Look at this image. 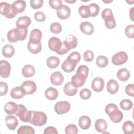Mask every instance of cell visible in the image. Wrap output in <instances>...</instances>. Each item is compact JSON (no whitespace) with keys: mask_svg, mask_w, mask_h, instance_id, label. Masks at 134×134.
Returning a JSON list of instances; mask_svg holds the SVG:
<instances>
[{"mask_svg":"<svg viewBox=\"0 0 134 134\" xmlns=\"http://www.w3.org/2000/svg\"><path fill=\"white\" fill-rule=\"evenodd\" d=\"M95 128L99 132L104 133L107 128V124L105 120L102 118L98 119L95 122Z\"/></svg>","mask_w":134,"mask_h":134,"instance_id":"obj_25","label":"cell"},{"mask_svg":"<svg viewBox=\"0 0 134 134\" xmlns=\"http://www.w3.org/2000/svg\"><path fill=\"white\" fill-rule=\"evenodd\" d=\"M125 35L129 38H134V25L133 24L128 25L125 29Z\"/></svg>","mask_w":134,"mask_h":134,"instance_id":"obj_44","label":"cell"},{"mask_svg":"<svg viewBox=\"0 0 134 134\" xmlns=\"http://www.w3.org/2000/svg\"><path fill=\"white\" fill-rule=\"evenodd\" d=\"M85 81L86 80H82L81 79L79 78L76 75V74H74L73 75V76L71 78V83L74 86L77 88V87L82 86L84 84Z\"/></svg>","mask_w":134,"mask_h":134,"instance_id":"obj_37","label":"cell"},{"mask_svg":"<svg viewBox=\"0 0 134 134\" xmlns=\"http://www.w3.org/2000/svg\"><path fill=\"white\" fill-rule=\"evenodd\" d=\"M128 60V55L124 51H119L111 58V62L115 65H120L125 63Z\"/></svg>","mask_w":134,"mask_h":134,"instance_id":"obj_6","label":"cell"},{"mask_svg":"<svg viewBox=\"0 0 134 134\" xmlns=\"http://www.w3.org/2000/svg\"><path fill=\"white\" fill-rule=\"evenodd\" d=\"M60 63V59L54 56L49 57L47 60V65L51 69L56 68Z\"/></svg>","mask_w":134,"mask_h":134,"instance_id":"obj_33","label":"cell"},{"mask_svg":"<svg viewBox=\"0 0 134 134\" xmlns=\"http://www.w3.org/2000/svg\"><path fill=\"white\" fill-rule=\"evenodd\" d=\"M18 109V105L15 103L9 102L4 106V110L5 113L8 115H13L16 114Z\"/></svg>","mask_w":134,"mask_h":134,"instance_id":"obj_28","label":"cell"},{"mask_svg":"<svg viewBox=\"0 0 134 134\" xmlns=\"http://www.w3.org/2000/svg\"><path fill=\"white\" fill-rule=\"evenodd\" d=\"M44 94L47 99L54 100L58 96V92L56 88L53 87H49L46 90Z\"/></svg>","mask_w":134,"mask_h":134,"instance_id":"obj_30","label":"cell"},{"mask_svg":"<svg viewBox=\"0 0 134 134\" xmlns=\"http://www.w3.org/2000/svg\"><path fill=\"white\" fill-rule=\"evenodd\" d=\"M92 88L96 92H100L104 87V81L100 77L94 78L91 83Z\"/></svg>","mask_w":134,"mask_h":134,"instance_id":"obj_12","label":"cell"},{"mask_svg":"<svg viewBox=\"0 0 134 134\" xmlns=\"http://www.w3.org/2000/svg\"><path fill=\"white\" fill-rule=\"evenodd\" d=\"M31 19L27 16L19 17L16 22V28H27L31 24Z\"/></svg>","mask_w":134,"mask_h":134,"instance_id":"obj_17","label":"cell"},{"mask_svg":"<svg viewBox=\"0 0 134 134\" xmlns=\"http://www.w3.org/2000/svg\"><path fill=\"white\" fill-rule=\"evenodd\" d=\"M90 17H95L96 16L99 11V7L96 3H91L88 5Z\"/></svg>","mask_w":134,"mask_h":134,"instance_id":"obj_40","label":"cell"},{"mask_svg":"<svg viewBox=\"0 0 134 134\" xmlns=\"http://www.w3.org/2000/svg\"><path fill=\"white\" fill-rule=\"evenodd\" d=\"M71 108L70 103L67 101L57 102L54 105V110L57 114L62 115L68 113Z\"/></svg>","mask_w":134,"mask_h":134,"instance_id":"obj_8","label":"cell"},{"mask_svg":"<svg viewBox=\"0 0 134 134\" xmlns=\"http://www.w3.org/2000/svg\"><path fill=\"white\" fill-rule=\"evenodd\" d=\"M118 90L119 84L116 80L111 79L107 82V90L109 93L111 94H116L118 91Z\"/></svg>","mask_w":134,"mask_h":134,"instance_id":"obj_23","label":"cell"},{"mask_svg":"<svg viewBox=\"0 0 134 134\" xmlns=\"http://www.w3.org/2000/svg\"><path fill=\"white\" fill-rule=\"evenodd\" d=\"M50 30L51 32L58 34L62 31V26L60 23H53L50 25Z\"/></svg>","mask_w":134,"mask_h":134,"instance_id":"obj_42","label":"cell"},{"mask_svg":"<svg viewBox=\"0 0 134 134\" xmlns=\"http://www.w3.org/2000/svg\"><path fill=\"white\" fill-rule=\"evenodd\" d=\"M103 2H104V3H109L111 2H112V1H103Z\"/></svg>","mask_w":134,"mask_h":134,"instance_id":"obj_56","label":"cell"},{"mask_svg":"<svg viewBox=\"0 0 134 134\" xmlns=\"http://www.w3.org/2000/svg\"><path fill=\"white\" fill-rule=\"evenodd\" d=\"M26 94L24 89L21 86H17L13 88L10 92V96L14 99H20Z\"/></svg>","mask_w":134,"mask_h":134,"instance_id":"obj_21","label":"cell"},{"mask_svg":"<svg viewBox=\"0 0 134 134\" xmlns=\"http://www.w3.org/2000/svg\"><path fill=\"white\" fill-rule=\"evenodd\" d=\"M108 115L111 121L114 123L120 122L123 119V114L118 109V107L110 111Z\"/></svg>","mask_w":134,"mask_h":134,"instance_id":"obj_15","label":"cell"},{"mask_svg":"<svg viewBox=\"0 0 134 134\" xmlns=\"http://www.w3.org/2000/svg\"><path fill=\"white\" fill-rule=\"evenodd\" d=\"M81 31L85 35H90L93 34L94 31V28L93 25L90 22L84 21L80 24Z\"/></svg>","mask_w":134,"mask_h":134,"instance_id":"obj_22","label":"cell"},{"mask_svg":"<svg viewBox=\"0 0 134 134\" xmlns=\"http://www.w3.org/2000/svg\"><path fill=\"white\" fill-rule=\"evenodd\" d=\"M35 19L38 22H43L46 20V15L42 12H36L34 15Z\"/></svg>","mask_w":134,"mask_h":134,"instance_id":"obj_50","label":"cell"},{"mask_svg":"<svg viewBox=\"0 0 134 134\" xmlns=\"http://www.w3.org/2000/svg\"><path fill=\"white\" fill-rule=\"evenodd\" d=\"M0 13L8 18H13L14 16L12 12L11 4L7 2H1L0 3Z\"/></svg>","mask_w":134,"mask_h":134,"instance_id":"obj_10","label":"cell"},{"mask_svg":"<svg viewBox=\"0 0 134 134\" xmlns=\"http://www.w3.org/2000/svg\"><path fill=\"white\" fill-rule=\"evenodd\" d=\"M27 48L28 50L33 54H37L39 53L42 49L41 43H39L38 44H34L28 41Z\"/></svg>","mask_w":134,"mask_h":134,"instance_id":"obj_35","label":"cell"},{"mask_svg":"<svg viewBox=\"0 0 134 134\" xmlns=\"http://www.w3.org/2000/svg\"><path fill=\"white\" fill-rule=\"evenodd\" d=\"M5 123L9 129L14 130L18 125V121L15 116L8 115L5 118Z\"/></svg>","mask_w":134,"mask_h":134,"instance_id":"obj_19","label":"cell"},{"mask_svg":"<svg viewBox=\"0 0 134 134\" xmlns=\"http://www.w3.org/2000/svg\"><path fill=\"white\" fill-rule=\"evenodd\" d=\"M126 93L129 96L133 97L134 96V85L133 84H129L126 86Z\"/></svg>","mask_w":134,"mask_h":134,"instance_id":"obj_51","label":"cell"},{"mask_svg":"<svg viewBox=\"0 0 134 134\" xmlns=\"http://www.w3.org/2000/svg\"><path fill=\"white\" fill-rule=\"evenodd\" d=\"M102 17L105 21L106 27L109 29H113L116 26L112 10L109 8H105L102 13Z\"/></svg>","mask_w":134,"mask_h":134,"instance_id":"obj_4","label":"cell"},{"mask_svg":"<svg viewBox=\"0 0 134 134\" xmlns=\"http://www.w3.org/2000/svg\"><path fill=\"white\" fill-rule=\"evenodd\" d=\"M15 50L14 47L11 44H6L3 47L2 54L6 58H11L15 53Z\"/></svg>","mask_w":134,"mask_h":134,"instance_id":"obj_31","label":"cell"},{"mask_svg":"<svg viewBox=\"0 0 134 134\" xmlns=\"http://www.w3.org/2000/svg\"><path fill=\"white\" fill-rule=\"evenodd\" d=\"M122 131L126 134H132L134 132V126L131 121H126L122 125Z\"/></svg>","mask_w":134,"mask_h":134,"instance_id":"obj_34","label":"cell"},{"mask_svg":"<svg viewBox=\"0 0 134 134\" xmlns=\"http://www.w3.org/2000/svg\"><path fill=\"white\" fill-rule=\"evenodd\" d=\"M63 81V75L59 71H56L52 73L50 76V81L51 83L55 86H59L61 85Z\"/></svg>","mask_w":134,"mask_h":134,"instance_id":"obj_18","label":"cell"},{"mask_svg":"<svg viewBox=\"0 0 134 134\" xmlns=\"http://www.w3.org/2000/svg\"><path fill=\"white\" fill-rule=\"evenodd\" d=\"M43 3V1L42 0H31L30 1V6L35 9H39L41 8Z\"/></svg>","mask_w":134,"mask_h":134,"instance_id":"obj_48","label":"cell"},{"mask_svg":"<svg viewBox=\"0 0 134 134\" xmlns=\"http://www.w3.org/2000/svg\"><path fill=\"white\" fill-rule=\"evenodd\" d=\"M15 114L22 121L29 122L32 115V111L28 110L24 105L18 104V109Z\"/></svg>","mask_w":134,"mask_h":134,"instance_id":"obj_5","label":"cell"},{"mask_svg":"<svg viewBox=\"0 0 134 134\" xmlns=\"http://www.w3.org/2000/svg\"><path fill=\"white\" fill-rule=\"evenodd\" d=\"M8 91V86L6 83L4 82H0V95L3 96L6 94Z\"/></svg>","mask_w":134,"mask_h":134,"instance_id":"obj_52","label":"cell"},{"mask_svg":"<svg viewBox=\"0 0 134 134\" xmlns=\"http://www.w3.org/2000/svg\"><path fill=\"white\" fill-rule=\"evenodd\" d=\"M130 76V72L126 68L119 69L117 73V77L121 81H127Z\"/></svg>","mask_w":134,"mask_h":134,"instance_id":"obj_29","label":"cell"},{"mask_svg":"<svg viewBox=\"0 0 134 134\" xmlns=\"http://www.w3.org/2000/svg\"><path fill=\"white\" fill-rule=\"evenodd\" d=\"M79 125L81 129L83 130L87 129L90 127L91 125V119L87 116H82L79 118Z\"/></svg>","mask_w":134,"mask_h":134,"instance_id":"obj_27","label":"cell"},{"mask_svg":"<svg viewBox=\"0 0 134 134\" xmlns=\"http://www.w3.org/2000/svg\"><path fill=\"white\" fill-rule=\"evenodd\" d=\"M35 73V69L34 66L30 64L25 65L22 69V74L25 77H32Z\"/></svg>","mask_w":134,"mask_h":134,"instance_id":"obj_32","label":"cell"},{"mask_svg":"<svg viewBox=\"0 0 134 134\" xmlns=\"http://www.w3.org/2000/svg\"><path fill=\"white\" fill-rule=\"evenodd\" d=\"M70 14L71 10L69 7L65 5H62L57 11L58 17L61 19H66L68 18L70 16Z\"/></svg>","mask_w":134,"mask_h":134,"instance_id":"obj_16","label":"cell"},{"mask_svg":"<svg viewBox=\"0 0 134 134\" xmlns=\"http://www.w3.org/2000/svg\"><path fill=\"white\" fill-rule=\"evenodd\" d=\"M81 58V54H80L79 52L77 51L73 52L72 53L70 54V55L67 58V59H70L77 63L80 61Z\"/></svg>","mask_w":134,"mask_h":134,"instance_id":"obj_45","label":"cell"},{"mask_svg":"<svg viewBox=\"0 0 134 134\" xmlns=\"http://www.w3.org/2000/svg\"><path fill=\"white\" fill-rule=\"evenodd\" d=\"M65 132L66 134H76L78 133V128L74 124H69L65 127Z\"/></svg>","mask_w":134,"mask_h":134,"instance_id":"obj_43","label":"cell"},{"mask_svg":"<svg viewBox=\"0 0 134 134\" xmlns=\"http://www.w3.org/2000/svg\"><path fill=\"white\" fill-rule=\"evenodd\" d=\"M94 57V53L91 50H86L83 54V59L86 62L92 61Z\"/></svg>","mask_w":134,"mask_h":134,"instance_id":"obj_49","label":"cell"},{"mask_svg":"<svg viewBox=\"0 0 134 134\" xmlns=\"http://www.w3.org/2000/svg\"><path fill=\"white\" fill-rule=\"evenodd\" d=\"M89 69L87 66L85 65H80L76 71V75L82 80H86L88 74Z\"/></svg>","mask_w":134,"mask_h":134,"instance_id":"obj_24","label":"cell"},{"mask_svg":"<svg viewBox=\"0 0 134 134\" xmlns=\"http://www.w3.org/2000/svg\"><path fill=\"white\" fill-rule=\"evenodd\" d=\"M21 87L24 89L26 94L29 95L34 93L37 90L36 83L30 80H28L24 82L21 85Z\"/></svg>","mask_w":134,"mask_h":134,"instance_id":"obj_14","label":"cell"},{"mask_svg":"<svg viewBox=\"0 0 134 134\" xmlns=\"http://www.w3.org/2000/svg\"><path fill=\"white\" fill-rule=\"evenodd\" d=\"M43 133L44 134H48V133L58 134V132L55 128H54L52 126H49L44 129Z\"/></svg>","mask_w":134,"mask_h":134,"instance_id":"obj_53","label":"cell"},{"mask_svg":"<svg viewBox=\"0 0 134 134\" xmlns=\"http://www.w3.org/2000/svg\"><path fill=\"white\" fill-rule=\"evenodd\" d=\"M63 92L65 94L68 96H73L75 95L77 92V88L74 86L70 82H67L64 86Z\"/></svg>","mask_w":134,"mask_h":134,"instance_id":"obj_26","label":"cell"},{"mask_svg":"<svg viewBox=\"0 0 134 134\" xmlns=\"http://www.w3.org/2000/svg\"><path fill=\"white\" fill-rule=\"evenodd\" d=\"M26 7V3L23 0H17L11 4L12 12L14 16L23 12Z\"/></svg>","mask_w":134,"mask_h":134,"instance_id":"obj_7","label":"cell"},{"mask_svg":"<svg viewBox=\"0 0 134 134\" xmlns=\"http://www.w3.org/2000/svg\"><path fill=\"white\" fill-rule=\"evenodd\" d=\"M78 12L80 15L83 18H87L90 17L88 6H87V5L81 6L79 8Z\"/></svg>","mask_w":134,"mask_h":134,"instance_id":"obj_39","label":"cell"},{"mask_svg":"<svg viewBox=\"0 0 134 134\" xmlns=\"http://www.w3.org/2000/svg\"><path fill=\"white\" fill-rule=\"evenodd\" d=\"M32 115L29 122L36 126H42L45 125L47 117L44 113L42 111H31Z\"/></svg>","mask_w":134,"mask_h":134,"instance_id":"obj_3","label":"cell"},{"mask_svg":"<svg viewBox=\"0 0 134 134\" xmlns=\"http://www.w3.org/2000/svg\"><path fill=\"white\" fill-rule=\"evenodd\" d=\"M41 31L38 29H34L30 32L29 42L34 44H38L41 43Z\"/></svg>","mask_w":134,"mask_h":134,"instance_id":"obj_13","label":"cell"},{"mask_svg":"<svg viewBox=\"0 0 134 134\" xmlns=\"http://www.w3.org/2000/svg\"><path fill=\"white\" fill-rule=\"evenodd\" d=\"M11 66L9 63L5 60L0 61V74L1 77L7 78L10 74Z\"/></svg>","mask_w":134,"mask_h":134,"instance_id":"obj_9","label":"cell"},{"mask_svg":"<svg viewBox=\"0 0 134 134\" xmlns=\"http://www.w3.org/2000/svg\"><path fill=\"white\" fill-rule=\"evenodd\" d=\"M120 107L125 110H128L132 108L133 106L132 102L129 99H124L120 102Z\"/></svg>","mask_w":134,"mask_h":134,"instance_id":"obj_41","label":"cell"},{"mask_svg":"<svg viewBox=\"0 0 134 134\" xmlns=\"http://www.w3.org/2000/svg\"><path fill=\"white\" fill-rule=\"evenodd\" d=\"M35 133L34 129L27 125L20 126L17 130V133L18 134H34Z\"/></svg>","mask_w":134,"mask_h":134,"instance_id":"obj_36","label":"cell"},{"mask_svg":"<svg viewBox=\"0 0 134 134\" xmlns=\"http://www.w3.org/2000/svg\"><path fill=\"white\" fill-rule=\"evenodd\" d=\"M63 44L65 48L70 51V50L76 47L77 45V40L73 35H69L63 41Z\"/></svg>","mask_w":134,"mask_h":134,"instance_id":"obj_11","label":"cell"},{"mask_svg":"<svg viewBox=\"0 0 134 134\" xmlns=\"http://www.w3.org/2000/svg\"><path fill=\"white\" fill-rule=\"evenodd\" d=\"M49 4L52 8L57 10H58L62 5V1L60 0H50Z\"/></svg>","mask_w":134,"mask_h":134,"instance_id":"obj_47","label":"cell"},{"mask_svg":"<svg viewBox=\"0 0 134 134\" xmlns=\"http://www.w3.org/2000/svg\"><path fill=\"white\" fill-rule=\"evenodd\" d=\"M80 96L83 99H88L91 96V92L88 88L82 89L80 92Z\"/></svg>","mask_w":134,"mask_h":134,"instance_id":"obj_46","label":"cell"},{"mask_svg":"<svg viewBox=\"0 0 134 134\" xmlns=\"http://www.w3.org/2000/svg\"><path fill=\"white\" fill-rule=\"evenodd\" d=\"M27 28H14L10 30L7 34V38L10 43H15L18 41L24 40L27 35Z\"/></svg>","mask_w":134,"mask_h":134,"instance_id":"obj_1","label":"cell"},{"mask_svg":"<svg viewBox=\"0 0 134 134\" xmlns=\"http://www.w3.org/2000/svg\"><path fill=\"white\" fill-rule=\"evenodd\" d=\"M108 63V59L104 55L98 56L96 60V63L97 65L101 68L106 67Z\"/></svg>","mask_w":134,"mask_h":134,"instance_id":"obj_38","label":"cell"},{"mask_svg":"<svg viewBox=\"0 0 134 134\" xmlns=\"http://www.w3.org/2000/svg\"><path fill=\"white\" fill-rule=\"evenodd\" d=\"M77 64V63H76L70 59H66L62 63L61 68H62V69L65 72L70 73V72H73Z\"/></svg>","mask_w":134,"mask_h":134,"instance_id":"obj_20","label":"cell"},{"mask_svg":"<svg viewBox=\"0 0 134 134\" xmlns=\"http://www.w3.org/2000/svg\"><path fill=\"white\" fill-rule=\"evenodd\" d=\"M65 2H67V3H74L75 2H76V0H73V1H66V0H64V1Z\"/></svg>","mask_w":134,"mask_h":134,"instance_id":"obj_55","label":"cell"},{"mask_svg":"<svg viewBox=\"0 0 134 134\" xmlns=\"http://www.w3.org/2000/svg\"><path fill=\"white\" fill-rule=\"evenodd\" d=\"M48 47L51 51H54L60 55L65 54L69 51L64 46L63 42L56 37H52L49 39Z\"/></svg>","mask_w":134,"mask_h":134,"instance_id":"obj_2","label":"cell"},{"mask_svg":"<svg viewBox=\"0 0 134 134\" xmlns=\"http://www.w3.org/2000/svg\"><path fill=\"white\" fill-rule=\"evenodd\" d=\"M133 8H134V7H132L131 8V10H130V14H131V15H130V17H131V19L133 21V19H132V17H133V16L132 15V13H133Z\"/></svg>","mask_w":134,"mask_h":134,"instance_id":"obj_54","label":"cell"}]
</instances>
